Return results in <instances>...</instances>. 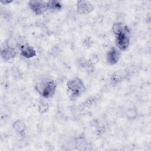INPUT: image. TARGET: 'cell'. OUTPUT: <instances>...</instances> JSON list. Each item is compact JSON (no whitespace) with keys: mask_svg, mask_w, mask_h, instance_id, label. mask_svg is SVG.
Segmentation results:
<instances>
[{"mask_svg":"<svg viewBox=\"0 0 151 151\" xmlns=\"http://www.w3.org/2000/svg\"><path fill=\"white\" fill-rule=\"evenodd\" d=\"M67 92L71 99H76L80 97L86 90V86L82 80L74 77L67 83Z\"/></svg>","mask_w":151,"mask_h":151,"instance_id":"1","label":"cell"},{"mask_svg":"<svg viewBox=\"0 0 151 151\" xmlns=\"http://www.w3.org/2000/svg\"><path fill=\"white\" fill-rule=\"evenodd\" d=\"M37 92L44 99H50L55 94L57 90V84L52 80L44 81L35 86Z\"/></svg>","mask_w":151,"mask_h":151,"instance_id":"2","label":"cell"},{"mask_svg":"<svg viewBox=\"0 0 151 151\" xmlns=\"http://www.w3.org/2000/svg\"><path fill=\"white\" fill-rule=\"evenodd\" d=\"M116 47L120 51H124L129 47L130 41V31L126 25L124 29L115 35Z\"/></svg>","mask_w":151,"mask_h":151,"instance_id":"3","label":"cell"},{"mask_svg":"<svg viewBox=\"0 0 151 151\" xmlns=\"http://www.w3.org/2000/svg\"><path fill=\"white\" fill-rule=\"evenodd\" d=\"M28 6L31 10L37 15L43 14L48 11L47 2L42 1H29Z\"/></svg>","mask_w":151,"mask_h":151,"instance_id":"4","label":"cell"},{"mask_svg":"<svg viewBox=\"0 0 151 151\" xmlns=\"http://www.w3.org/2000/svg\"><path fill=\"white\" fill-rule=\"evenodd\" d=\"M120 56L121 51L116 47H112L106 53V61L109 65H115L119 62Z\"/></svg>","mask_w":151,"mask_h":151,"instance_id":"5","label":"cell"},{"mask_svg":"<svg viewBox=\"0 0 151 151\" xmlns=\"http://www.w3.org/2000/svg\"><path fill=\"white\" fill-rule=\"evenodd\" d=\"M76 6L77 12L80 14H88L94 9L92 4L87 1H78Z\"/></svg>","mask_w":151,"mask_h":151,"instance_id":"6","label":"cell"},{"mask_svg":"<svg viewBox=\"0 0 151 151\" xmlns=\"http://www.w3.org/2000/svg\"><path fill=\"white\" fill-rule=\"evenodd\" d=\"M20 54L25 58H31L37 55V52L34 48L28 44L21 45L19 47Z\"/></svg>","mask_w":151,"mask_h":151,"instance_id":"7","label":"cell"},{"mask_svg":"<svg viewBox=\"0 0 151 151\" xmlns=\"http://www.w3.org/2000/svg\"><path fill=\"white\" fill-rule=\"evenodd\" d=\"M17 51L14 48L7 45L1 52V57L5 61H9L14 59L17 55Z\"/></svg>","mask_w":151,"mask_h":151,"instance_id":"8","label":"cell"},{"mask_svg":"<svg viewBox=\"0 0 151 151\" xmlns=\"http://www.w3.org/2000/svg\"><path fill=\"white\" fill-rule=\"evenodd\" d=\"M48 11L50 12H57L62 8V4L58 1H47Z\"/></svg>","mask_w":151,"mask_h":151,"instance_id":"9","label":"cell"},{"mask_svg":"<svg viewBox=\"0 0 151 151\" xmlns=\"http://www.w3.org/2000/svg\"><path fill=\"white\" fill-rule=\"evenodd\" d=\"M126 73L122 70H117L115 71L111 76V80L114 83H118L123 81L126 77Z\"/></svg>","mask_w":151,"mask_h":151,"instance_id":"10","label":"cell"},{"mask_svg":"<svg viewBox=\"0 0 151 151\" xmlns=\"http://www.w3.org/2000/svg\"><path fill=\"white\" fill-rule=\"evenodd\" d=\"M13 127L15 130L20 134H24L26 130V125L21 120H16L13 124Z\"/></svg>","mask_w":151,"mask_h":151,"instance_id":"11","label":"cell"},{"mask_svg":"<svg viewBox=\"0 0 151 151\" xmlns=\"http://www.w3.org/2000/svg\"><path fill=\"white\" fill-rule=\"evenodd\" d=\"M126 25V24H124V23H123L122 22H115L114 24H113V25L112 26V28H111L113 33L114 34V35L117 34L118 33L121 32L124 29V28L125 27Z\"/></svg>","mask_w":151,"mask_h":151,"instance_id":"12","label":"cell"},{"mask_svg":"<svg viewBox=\"0 0 151 151\" xmlns=\"http://www.w3.org/2000/svg\"><path fill=\"white\" fill-rule=\"evenodd\" d=\"M48 108H49V106L48 103L42 101L41 103L39 104L38 111L40 113H44L48 110Z\"/></svg>","mask_w":151,"mask_h":151,"instance_id":"13","label":"cell"},{"mask_svg":"<svg viewBox=\"0 0 151 151\" xmlns=\"http://www.w3.org/2000/svg\"><path fill=\"white\" fill-rule=\"evenodd\" d=\"M127 116L129 118H131V119H134L136 117V116H137V112L134 109H129L127 113Z\"/></svg>","mask_w":151,"mask_h":151,"instance_id":"14","label":"cell"},{"mask_svg":"<svg viewBox=\"0 0 151 151\" xmlns=\"http://www.w3.org/2000/svg\"><path fill=\"white\" fill-rule=\"evenodd\" d=\"M12 1H1V3L4 4H9L11 3Z\"/></svg>","mask_w":151,"mask_h":151,"instance_id":"15","label":"cell"}]
</instances>
